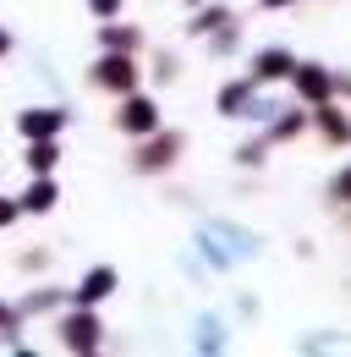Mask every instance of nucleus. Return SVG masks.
<instances>
[{
  "instance_id": "obj_1",
  "label": "nucleus",
  "mask_w": 351,
  "mask_h": 357,
  "mask_svg": "<svg viewBox=\"0 0 351 357\" xmlns=\"http://www.w3.org/2000/svg\"><path fill=\"white\" fill-rule=\"evenodd\" d=\"M121 127H127V132H148V127H154V105H148V99H132L127 110H121Z\"/></svg>"
},
{
  "instance_id": "obj_2",
  "label": "nucleus",
  "mask_w": 351,
  "mask_h": 357,
  "mask_svg": "<svg viewBox=\"0 0 351 357\" xmlns=\"http://www.w3.org/2000/svg\"><path fill=\"white\" fill-rule=\"evenodd\" d=\"M110 286H116V275H110V269H93V275L83 280V291H77V297H83V303H99Z\"/></svg>"
},
{
  "instance_id": "obj_3",
  "label": "nucleus",
  "mask_w": 351,
  "mask_h": 357,
  "mask_svg": "<svg viewBox=\"0 0 351 357\" xmlns=\"http://www.w3.org/2000/svg\"><path fill=\"white\" fill-rule=\"evenodd\" d=\"M55 127H61V116H55V110H28V116H22V132H55Z\"/></svg>"
},
{
  "instance_id": "obj_4",
  "label": "nucleus",
  "mask_w": 351,
  "mask_h": 357,
  "mask_svg": "<svg viewBox=\"0 0 351 357\" xmlns=\"http://www.w3.org/2000/svg\"><path fill=\"white\" fill-rule=\"evenodd\" d=\"M66 347H93V319H72L66 324Z\"/></svg>"
},
{
  "instance_id": "obj_5",
  "label": "nucleus",
  "mask_w": 351,
  "mask_h": 357,
  "mask_svg": "<svg viewBox=\"0 0 351 357\" xmlns=\"http://www.w3.org/2000/svg\"><path fill=\"white\" fill-rule=\"evenodd\" d=\"M99 72H104V83H132V66H127V61H104Z\"/></svg>"
},
{
  "instance_id": "obj_6",
  "label": "nucleus",
  "mask_w": 351,
  "mask_h": 357,
  "mask_svg": "<svg viewBox=\"0 0 351 357\" xmlns=\"http://www.w3.org/2000/svg\"><path fill=\"white\" fill-rule=\"evenodd\" d=\"M49 198H55V187H49V181H39V187L28 192V209H49Z\"/></svg>"
},
{
  "instance_id": "obj_7",
  "label": "nucleus",
  "mask_w": 351,
  "mask_h": 357,
  "mask_svg": "<svg viewBox=\"0 0 351 357\" xmlns=\"http://www.w3.org/2000/svg\"><path fill=\"white\" fill-rule=\"evenodd\" d=\"M286 72V55H263L258 61V77H280Z\"/></svg>"
},
{
  "instance_id": "obj_8",
  "label": "nucleus",
  "mask_w": 351,
  "mask_h": 357,
  "mask_svg": "<svg viewBox=\"0 0 351 357\" xmlns=\"http://www.w3.org/2000/svg\"><path fill=\"white\" fill-rule=\"evenodd\" d=\"M49 165H55V149H49V143H44V149H33V171H49Z\"/></svg>"
},
{
  "instance_id": "obj_9",
  "label": "nucleus",
  "mask_w": 351,
  "mask_h": 357,
  "mask_svg": "<svg viewBox=\"0 0 351 357\" xmlns=\"http://www.w3.org/2000/svg\"><path fill=\"white\" fill-rule=\"evenodd\" d=\"M110 6H116V0H93V11H110Z\"/></svg>"
},
{
  "instance_id": "obj_10",
  "label": "nucleus",
  "mask_w": 351,
  "mask_h": 357,
  "mask_svg": "<svg viewBox=\"0 0 351 357\" xmlns=\"http://www.w3.org/2000/svg\"><path fill=\"white\" fill-rule=\"evenodd\" d=\"M6 220H11V209H6V204H0V225H6Z\"/></svg>"
},
{
  "instance_id": "obj_11",
  "label": "nucleus",
  "mask_w": 351,
  "mask_h": 357,
  "mask_svg": "<svg viewBox=\"0 0 351 357\" xmlns=\"http://www.w3.org/2000/svg\"><path fill=\"white\" fill-rule=\"evenodd\" d=\"M269 6H280V0H269Z\"/></svg>"
},
{
  "instance_id": "obj_12",
  "label": "nucleus",
  "mask_w": 351,
  "mask_h": 357,
  "mask_svg": "<svg viewBox=\"0 0 351 357\" xmlns=\"http://www.w3.org/2000/svg\"><path fill=\"white\" fill-rule=\"evenodd\" d=\"M0 50H6V39H0Z\"/></svg>"
}]
</instances>
